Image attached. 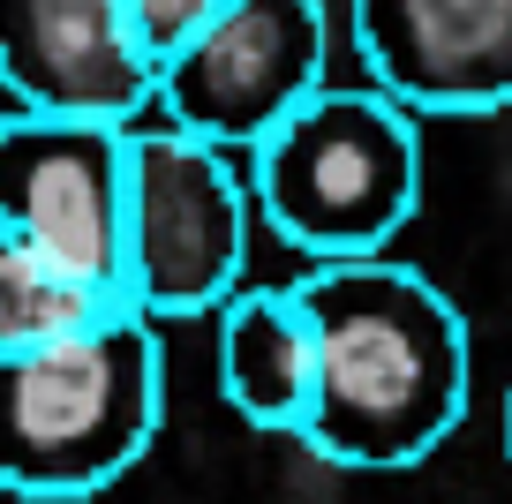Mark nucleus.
Listing matches in <instances>:
<instances>
[{
    "instance_id": "obj_5",
    "label": "nucleus",
    "mask_w": 512,
    "mask_h": 504,
    "mask_svg": "<svg viewBox=\"0 0 512 504\" xmlns=\"http://www.w3.org/2000/svg\"><path fill=\"white\" fill-rule=\"evenodd\" d=\"M324 53H332L324 0H226L159 61V106L181 136L256 151L317 91H332Z\"/></svg>"
},
{
    "instance_id": "obj_1",
    "label": "nucleus",
    "mask_w": 512,
    "mask_h": 504,
    "mask_svg": "<svg viewBox=\"0 0 512 504\" xmlns=\"http://www.w3.org/2000/svg\"><path fill=\"white\" fill-rule=\"evenodd\" d=\"M317 324V414L302 444L347 474H407L467 414V316L415 264H317L302 286Z\"/></svg>"
},
{
    "instance_id": "obj_2",
    "label": "nucleus",
    "mask_w": 512,
    "mask_h": 504,
    "mask_svg": "<svg viewBox=\"0 0 512 504\" xmlns=\"http://www.w3.org/2000/svg\"><path fill=\"white\" fill-rule=\"evenodd\" d=\"M166 354L144 309L106 316L98 331L0 354L8 414V489L23 504H76L113 489L159 437Z\"/></svg>"
},
{
    "instance_id": "obj_6",
    "label": "nucleus",
    "mask_w": 512,
    "mask_h": 504,
    "mask_svg": "<svg viewBox=\"0 0 512 504\" xmlns=\"http://www.w3.org/2000/svg\"><path fill=\"white\" fill-rule=\"evenodd\" d=\"M128 189L136 128L46 113L0 121V234L106 294H128Z\"/></svg>"
},
{
    "instance_id": "obj_3",
    "label": "nucleus",
    "mask_w": 512,
    "mask_h": 504,
    "mask_svg": "<svg viewBox=\"0 0 512 504\" xmlns=\"http://www.w3.org/2000/svg\"><path fill=\"white\" fill-rule=\"evenodd\" d=\"M256 211L317 264L384 256L422 204L415 113L384 91H317L272 143L249 151Z\"/></svg>"
},
{
    "instance_id": "obj_8",
    "label": "nucleus",
    "mask_w": 512,
    "mask_h": 504,
    "mask_svg": "<svg viewBox=\"0 0 512 504\" xmlns=\"http://www.w3.org/2000/svg\"><path fill=\"white\" fill-rule=\"evenodd\" d=\"M369 91L407 113L512 106V0H347Z\"/></svg>"
},
{
    "instance_id": "obj_4",
    "label": "nucleus",
    "mask_w": 512,
    "mask_h": 504,
    "mask_svg": "<svg viewBox=\"0 0 512 504\" xmlns=\"http://www.w3.org/2000/svg\"><path fill=\"white\" fill-rule=\"evenodd\" d=\"M249 166L181 128H136L128 189V301L144 316H204L249 271Z\"/></svg>"
},
{
    "instance_id": "obj_9",
    "label": "nucleus",
    "mask_w": 512,
    "mask_h": 504,
    "mask_svg": "<svg viewBox=\"0 0 512 504\" xmlns=\"http://www.w3.org/2000/svg\"><path fill=\"white\" fill-rule=\"evenodd\" d=\"M219 392L241 422L294 429L317 414V324L294 286H241L219 309Z\"/></svg>"
},
{
    "instance_id": "obj_7",
    "label": "nucleus",
    "mask_w": 512,
    "mask_h": 504,
    "mask_svg": "<svg viewBox=\"0 0 512 504\" xmlns=\"http://www.w3.org/2000/svg\"><path fill=\"white\" fill-rule=\"evenodd\" d=\"M0 83L8 113L136 128L159 106V46L136 0H0Z\"/></svg>"
},
{
    "instance_id": "obj_10",
    "label": "nucleus",
    "mask_w": 512,
    "mask_h": 504,
    "mask_svg": "<svg viewBox=\"0 0 512 504\" xmlns=\"http://www.w3.org/2000/svg\"><path fill=\"white\" fill-rule=\"evenodd\" d=\"M121 309H136V301L106 294V286L76 279V271L46 264V256L0 234V354H31L53 339H76V331H98Z\"/></svg>"
},
{
    "instance_id": "obj_11",
    "label": "nucleus",
    "mask_w": 512,
    "mask_h": 504,
    "mask_svg": "<svg viewBox=\"0 0 512 504\" xmlns=\"http://www.w3.org/2000/svg\"><path fill=\"white\" fill-rule=\"evenodd\" d=\"M219 8H226V0H136V16H144V31H151V46H159V61L196 31V23L219 16Z\"/></svg>"
},
{
    "instance_id": "obj_12",
    "label": "nucleus",
    "mask_w": 512,
    "mask_h": 504,
    "mask_svg": "<svg viewBox=\"0 0 512 504\" xmlns=\"http://www.w3.org/2000/svg\"><path fill=\"white\" fill-rule=\"evenodd\" d=\"M505 452H512V392H505Z\"/></svg>"
}]
</instances>
